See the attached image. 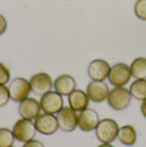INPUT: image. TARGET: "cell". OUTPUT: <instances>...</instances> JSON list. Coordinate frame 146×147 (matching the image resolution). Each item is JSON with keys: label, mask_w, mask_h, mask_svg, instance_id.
<instances>
[{"label": "cell", "mask_w": 146, "mask_h": 147, "mask_svg": "<svg viewBox=\"0 0 146 147\" xmlns=\"http://www.w3.org/2000/svg\"><path fill=\"white\" fill-rule=\"evenodd\" d=\"M132 96L130 93V90L125 87H113L110 89L107 102L111 109L116 111L125 110L131 104Z\"/></svg>", "instance_id": "6da1fadb"}, {"label": "cell", "mask_w": 146, "mask_h": 147, "mask_svg": "<svg viewBox=\"0 0 146 147\" xmlns=\"http://www.w3.org/2000/svg\"><path fill=\"white\" fill-rule=\"evenodd\" d=\"M119 129H120L119 124L113 119L107 117L103 120H100V122L95 129L96 137L101 143H112L118 138Z\"/></svg>", "instance_id": "7a4b0ae2"}, {"label": "cell", "mask_w": 146, "mask_h": 147, "mask_svg": "<svg viewBox=\"0 0 146 147\" xmlns=\"http://www.w3.org/2000/svg\"><path fill=\"white\" fill-rule=\"evenodd\" d=\"M132 78L130 65L125 63H116L111 66L108 80L113 87H125Z\"/></svg>", "instance_id": "3957f363"}, {"label": "cell", "mask_w": 146, "mask_h": 147, "mask_svg": "<svg viewBox=\"0 0 146 147\" xmlns=\"http://www.w3.org/2000/svg\"><path fill=\"white\" fill-rule=\"evenodd\" d=\"M12 133L14 138L20 143H26L35 137L37 131L32 120L21 117L13 124Z\"/></svg>", "instance_id": "277c9868"}, {"label": "cell", "mask_w": 146, "mask_h": 147, "mask_svg": "<svg viewBox=\"0 0 146 147\" xmlns=\"http://www.w3.org/2000/svg\"><path fill=\"white\" fill-rule=\"evenodd\" d=\"M8 89L10 93V99L14 102H21L22 100L28 98L32 92L30 80L25 79L23 77H17L10 80Z\"/></svg>", "instance_id": "5b68a950"}, {"label": "cell", "mask_w": 146, "mask_h": 147, "mask_svg": "<svg viewBox=\"0 0 146 147\" xmlns=\"http://www.w3.org/2000/svg\"><path fill=\"white\" fill-rule=\"evenodd\" d=\"M56 119L58 122V129H61L63 132L70 133L78 126V113L69 105L64 107L56 114Z\"/></svg>", "instance_id": "8992f818"}, {"label": "cell", "mask_w": 146, "mask_h": 147, "mask_svg": "<svg viewBox=\"0 0 146 147\" xmlns=\"http://www.w3.org/2000/svg\"><path fill=\"white\" fill-rule=\"evenodd\" d=\"M40 103L43 112L49 114H57L64 108V99L58 92L51 90L47 93L41 96Z\"/></svg>", "instance_id": "52a82bcc"}, {"label": "cell", "mask_w": 146, "mask_h": 147, "mask_svg": "<svg viewBox=\"0 0 146 147\" xmlns=\"http://www.w3.org/2000/svg\"><path fill=\"white\" fill-rule=\"evenodd\" d=\"M31 90L35 96H43L53 89V80L47 73H36L30 78Z\"/></svg>", "instance_id": "ba28073f"}, {"label": "cell", "mask_w": 146, "mask_h": 147, "mask_svg": "<svg viewBox=\"0 0 146 147\" xmlns=\"http://www.w3.org/2000/svg\"><path fill=\"white\" fill-rule=\"evenodd\" d=\"M37 133L42 135H53L58 129V122L55 114L43 112L34 120Z\"/></svg>", "instance_id": "9c48e42d"}, {"label": "cell", "mask_w": 146, "mask_h": 147, "mask_svg": "<svg viewBox=\"0 0 146 147\" xmlns=\"http://www.w3.org/2000/svg\"><path fill=\"white\" fill-rule=\"evenodd\" d=\"M110 69H111V66L108 61L101 58H97L89 63L87 67V74L91 80L104 81L105 79H108Z\"/></svg>", "instance_id": "30bf717a"}, {"label": "cell", "mask_w": 146, "mask_h": 147, "mask_svg": "<svg viewBox=\"0 0 146 147\" xmlns=\"http://www.w3.org/2000/svg\"><path fill=\"white\" fill-rule=\"evenodd\" d=\"M109 91V86L105 81L91 80L86 88V92L90 99V101L95 102V103H101L104 100H107Z\"/></svg>", "instance_id": "8fae6325"}, {"label": "cell", "mask_w": 146, "mask_h": 147, "mask_svg": "<svg viewBox=\"0 0 146 147\" xmlns=\"http://www.w3.org/2000/svg\"><path fill=\"white\" fill-rule=\"evenodd\" d=\"M41 103L35 98H28L19 102L18 105V113L19 115L23 119L28 120H35L41 114Z\"/></svg>", "instance_id": "7c38bea8"}, {"label": "cell", "mask_w": 146, "mask_h": 147, "mask_svg": "<svg viewBox=\"0 0 146 147\" xmlns=\"http://www.w3.org/2000/svg\"><path fill=\"white\" fill-rule=\"evenodd\" d=\"M100 122L99 113L93 109H86L78 113V127L84 132L95 131Z\"/></svg>", "instance_id": "4fadbf2b"}, {"label": "cell", "mask_w": 146, "mask_h": 147, "mask_svg": "<svg viewBox=\"0 0 146 147\" xmlns=\"http://www.w3.org/2000/svg\"><path fill=\"white\" fill-rule=\"evenodd\" d=\"M53 89L63 97L68 96L76 89V80L68 74L59 75L53 80Z\"/></svg>", "instance_id": "5bb4252c"}, {"label": "cell", "mask_w": 146, "mask_h": 147, "mask_svg": "<svg viewBox=\"0 0 146 147\" xmlns=\"http://www.w3.org/2000/svg\"><path fill=\"white\" fill-rule=\"evenodd\" d=\"M67 97H68V104H69V107L73 110L76 111V112H81V111L88 109L90 99H89L86 91L76 88Z\"/></svg>", "instance_id": "9a60e30c"}, {"label": "cell", "mask_w": 146, "mask_h": 147, "mask_svg": "<svg viewBox=\"0 0 146 147\" xmlns=\"http://www.w3.org/2000/svg\"><path fill=\"white\" fill-rule=\"evenodd\" d=\"M118 140L125 146H133L137 141V133L133 125L126 124L119 129Z\"/></svg>", "instance_id": "2e32d148"}, {"label": "cell", "mask_w": 146, "mask_h": 147, "mask_svg": "<svg viewBox=\"0 0 146 147\" xmlns=\"http://www.w3.org/2000/svg\"><path fill=\"white\" fill-rule=\"evenodd\" d=\"M130 68L134 79H146V57H136Z\"/></svg>", "instance_id": "e0dca14e"}, {"label": "cell", "mask_w": 146, "mask_h": 147, "mask_svg": "<svg viewBox=\"0 0 146 147\" xmlns=\"http://www.w3.org/2000/svg\"><path fill=\"white\" fill-rule=\"evenodd\" d=\"M132 98L143 101L146 99V79H135L128 88Z\"/></svg>", "instance_id": "ac0fdd59"}, {"label": "cell", "mask_w": 146, "mask_h": 147, "mask_svg": "<svg viewBox=\"0 0 146 147\" xmlns=\"http://www.w3.org/2000/svg\"><path fill=\"white\" fill-rule=\"evenodd\" d=\"M16 141L12 129L8 127H0V147H11Z\"/></svg>", "instance_id": "d6986e66"}, {"label": "cell", "mask_w": 146, "mask_h": 147, "mask_svg": "<svg viewBox=\"0 0 146 147\" xmlns=\"http://www.w3.org/2000/svg\"><path fill=\"white\" fill-rule=\"evenodd\" d=\"M134 14L136 18L146 21V0H136L134 3Z\"/></svg>", "instance_id": "ffe728a7"}, {"label": "cell", "mask_w": 146, "mask_h": 147, "mask_svg": "<svg viewBox=\"0 0 146 147\" xmlns=\"http://www.w3.org/2000/svg\"><path fill=\"white\" fill-rule=\"evenodd\" d=\"M8 82H10V70L0 61V85H6Z\"/></svg>", "instance_id": "44dd1931"}, {"label": "cell", "mask_w": 146, "mask_h": 147, "mask_svg": "<svg viewBox=\"0 0 146 147\" xmlns=\"http://www.w3.org/2000/svg\"><path fill=\"white\" fill-rule=\"evenodd\" d=\"M9 100H10V93L8 87L6 85H0V108L8 104Z\"/></svg>", "instance_id": "7402d4cb"}, {"label": "cell", "mask_w": 146, "mask_h": 147, "mask_svg": "<svg viewBox=\"0 0 146 147\" xmlns=\"http://www.w3.org/2000/svg\"><path fill=\"white\" fill-rule=\"evenodd\" d=\"M22 147H45V146H44V144L41 141L33 138V140L26 142V143H23V146Z\"/></svg>", "instance_id": "603a6c76"}, {"label": "cell", "mask_w": 146, "mask_h": 147, "mask_svg": "<svg viewBox=\"0 0 146 147\" xmlns=\"http://www.w3.org/2000/svg\"><path fill=\"white\" fill-rule=\"evenodd\" d=\"M7 28H8V22H7V19L3 17V14L0 13V36L3 35L6 33Z\"/></svg>", "instance_id": "cb8c5ba5"}, {"label": "cell", "mask_w": 146, "mask_h": 147, "mask_svg": "<svg viewBox=\"0 0 146 147\" xmlns=\"http://www.w3.org/2000/svg\"><path fill=\"white\" fill-rule=\"evenodd\" d=\"M140 110H141L142 115L146 119V99H144V100L142 101V103H141V105H140Z\"/></svg>", "instance_id": "d4e9b609"}, {"label": "cell", "mask_w": 146, "mask_h": 147, "mask_svg": "<svg viewBox=\"0 0 146 147\" xmlns=\"http://www.w3.org/2000/svg\"><path fill=\"white\" fill-rule=\"evenodd\" d=\"M97 147H114V146L111 145V143H101V144Z\"/></svg>", "instance_id": "484cf974"}, {"label": "cell", "mask_w": 146, "mask_h": 147, "mask_svg": "<svg viewBox=\"0 0 146 147\" xmlns=\"http://www.w3.org/2000/svg\"><path fill=\"white\" fill-rule=\"evenodd\" d=\"M11 147H14V146H11Z\"/></svg>", "instance_id": "4316f807"}]
</instances>
